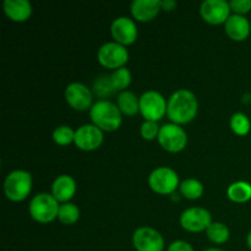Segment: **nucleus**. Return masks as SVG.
<instances>
[{"mask_svg":"<svg viewBox=\"0 0 251 251\" xmlns=\"http://www.w3.org/2000/svg\"><path fill=\"white\" fill-rule=\"evenodd\" d=\"M161 6L162 10L171 12L176 7V1H174V0H163V1H161Z\"/></svg>","mask_w":251,"mask_h":251,"instance_id":"nucleus-31","label":"nucleus"},{"mask_svg":"<svg viewBox=\"0 0 251 251\" xmlns=\"http://www.w3.org/2000/svg\"><path fill=\"white\" fill-rule=\"evenodd\" d=\"M162 10L159 0H135L131 4V14L139 22L152 21Z\"/></svg>","mask_w":251,"mask_h":251,"instance_id":"nucleus-15","label":"nucleus"},{"mask_svg":"<svg viewBox=\"0 0 251 251\" xmlns=\"http://www.w3.org/2000/svg\"><path fill=\"white\" fill-rule=\"evenodd\" d=\"M157 140L163 150L171 152V153H178L186 147L188 135L180 125L171 123V124H166L161 127Z\"/></svg>","mask_w":251,"mask_h":251,"instance_id":"nucleus-8","label":"nucleus"},{"mask_svg":"<svg viewBox=\"0 0 251 251\" xmlns=\"http://www.w3.org/2000/svg\"><path fill=\"white\" fill-rule=\"evenodd\" d=\"M53 140L59 146H68L75 141V131L70 126L61 125L53 131Z\"/></svg>","mask_w":251,"mask_h":251,"instance_id":"nucleus-26","label":"nucleus"},{"mask_svg":"<svg viewBox=\"0 0 251 251\" xmlns=\"http://www.w3.org/2000/svg\"><path fill=\"white\" fill-rule=\"evenodd\" d=\"M103 131L93 124H86L78 127L75 131V141L74 144L76 147L82 151H95L100 149L103 144Z\"/></svg>","mask_w":251,"mask_h":251,"instance_id":"nucleus-11","label":"nucleus"},{"mask_svg":"<svg viewBox=\"0 0 251 251\" xmlns=\"http://www.w3.org/2000/svg\"><path fill=\"white\" fill-rule=\"evenodd\" d=\"M93 90H95L96 95L100 98H105L115 92L112 82H110V77L108 76H102V77L97 78L93 85Z\"/></svg>","mask_w":251,"mask_h":251,"instance_id":"nucleus-27","label":"nucleus"},{"mask_svg":"<svg viewBox=\"0 0 251 251\" xmlns=\"http://www.w3.org/2000/svg\"><path fill=\"white\" fill-rule=\"evenodd\" d=\"M78 218H80V210H78V207L75 203L66 202L60 205V207H59L58 220L63 225H74V223L77 222Z\"/></svg>","mask_w":251,"mask_h":251,"instance_id":"nucleus-23","label":"nucleus"},{"mask_svg":"<svg viewBox=\"0 0 251 251\" xmlns=\"http://www.w3.org/2000/svg\"><path fill=\"white\" fill-rule=\"evenodd\" d=\"M149 185L159 195H172L179 188V176L169 167H158L149 176Z\"/></svg>","mask_w":251,"mask_h":251,"instance_id":"nucleus-6","label":"nucleus"},{"mask_svg":"<svg viewBox=\"0 0 251 251\" xmlns=\"http://www.w3.org/2000/svg\"><path fill=\"white\" fill-rule=\"evenodd\" d=\"M159 130H161V127L158 126L156 122H146L145 120L144 124L141 125L140 132H141L142 139L147 140V141H152L154 139H158Z\"/></svg>","mask_w":251,"mask_h":251,"instance_id":"nucleus-28","label":"nucleus"},{"mask_svg":"<svg viewBox=\"0 0 251 251\" xmlns=\"http://www.w3.org/2000/svg\"><path fill=\"white\" fill-rule=\"evenodd\" d=\"M4 12L14 22H25L31 17L32 5L27 0H5Z\"/></svg>","mask_w":251,"mask_h":251,"instance_id":"nucleus-18","label":"nucleus"},{"mask_svg":"<svg viewBox=\"0 0 251 251\" xmlns=\"http://www.w3.org/2000/svg\"><path fill=\"white\" fill-rule=\"evenodd\" d=\"M230 10L237 12V15H245L251 10V0H232L229 2Z\"/></svg>","mask_w":251,"mask_h":251,"instance_id":"nucleus-29","label":"nucleus"},{"mask_svg":"<svg viewBox=\"0 0 251 251\" xmlns=\"http://www.w3.org/2000/svg\"><path fill=\"white\" fill-rule=\"evenodd\" d=\"M90 117L93 125L100 127L102 131H115L123 123L122 112L118 105L107 100L96 102L90 109Z\"/></svg>","mask_w":251,"mask_h":251,"instance_id":"nucleus-2","label":"nucleus"},{"mask_svg":"<svg viewBox=\"0 0 251 251\" xmlns=\"http://www.w3.org/2000/svg\"><path fill=\"white\" fill-rule=\"evenodd\" d=\"M227 196L235 203H245L251 200V184L247 181H235L227 189Z\"/></svg>","mask_w":251,"mask_h":251,"instance_id":"nucleus-20","label":"nucleus"},{"mask_svg":"<svg viewBox=\"0 0 251 251\" xmlns=\"http://www.w3.org/2000/svg\"><path fill=\"white\" fill-rule=\"evenodd\" d=\"M200 14L203 21L210 25H222L230 16L229 2L225 0H206L201 4Z\"/></svg>","mask_w":251,"mask_h":251,"instance_id":"nucleus-12","label":"nucleus"},{"mask_svg":"<svg viewBox=\"0 0 251 251\" xmlns=\"http://www.w3.org/2000/svg\"><path fill=\"white\" fill-rule=\"evenodd\" d=\"M167 251H194L193 247L184 240H176L168 247Z\"/></svg>","mask_w":251,"mask_h":251,"instance_id":"nucleus-30","label":"nucleus"},{"mask_svg":"<svg viewBox=\"0 0 251 251\" xmlns=\"http://www.w3.org/2000/svg\"><path fill=\"white\" fill-rule=\"evenodd\" d=\"M59 202L53 195L47 193L38 194L29 202V215L38 223H50L58 218Z\"/></svg>","mask_w":251,"mask_h":251,"instance_id":"nucleus-3","label":"nucleus"},{"mask_svg":"<svg viewBox=\"0 0 251 251\" xmlns=\"http://www.w3.org/2000/svg\"><path fill=\"white\" fill-rule=\"evenodd\" d=\"M132 244L136 251L164 250V239L161 233L150 227L137 228L132 235Z\"/></svg>","mask_w":251,"mask_h":251,"instance_id":"nucleus-10","label":"nucleus"},{"mask_svg":"<svg viewBox=\"0 0 251 251\" xmlns=\"http://www.w3.org/2000/svg\"><path fill=\"white\" fill-rule=\"evenodd\" d=\"M166 98L157 91H147L140 97V113L146 122H158L167 114Z\"/></svg>","mask_w":251,"mask_h":251,"instance_id":"nucleus-5","label":"nucleus"},{"mask_svg":"<svg viewBox=\"0 0 251 251\" xmlns=\"http://www.w3.org/2000/svg\"><path fill=\"white\" fill-rule=\"evenodd\" d=\"M203 251H225V250H221V249H216V248H210V249H206Z\"/></svg>","mask_w":251,"mask_h":251,"instance_id":"nucleus-33","label":"nucleus"},{"mask_svg":"<svg viewBox=\"0 0 251 251\" xmlns=\"http://www.w3.org/2000/svg\"><path fill=\"white\" fill-rule=\"evenodd\" d=\"M225 29L227 36L235 42H243L251 33L250 24L247 17L242 15H232L225 24Z\"/></svg>","mask_w":251,"mask_h":251,"instance_id":"nucleus-16","label":"nucleus"},{"mask_svg":"<svg viewBox=\"0 0 251 251\" xmlns=\"http://www.w3.org/2000/svg\"><path fill=\"white\" fill-rule=\"evenodd\" d=\"M32 190V176L26 171H14L4 181V193L14 202L26 200Z\"/></svg>","mask_w":251,"mask_h":251,"instance_id":"nucleus-4","label":"nucleus"},{"mask_svg":"<svg viewBox=\"0 0 251 251\" xmlns=\"http://www.w3.org/2000/svg\"><path fill=\"white\" fill-rule=\"evenodd\" d=\"M110 77V82H112L113 88L115 91H125L131 83V73L127 70L126 68L118 69V70L113 71Z\"/></svg>","mask_w":251,"mask_h":251,"instance_id":"nucleus-25","label":"nucleus"},{"mask_svg":"<svg viewBox=\"0 0 251 251\" xmlns=\"http://www.w3.org/2000/svg\"><path fill=\"white\" fill-rule=\"evenodd\" d=\"M180 194L188 200H198L203 195V185L196 179H186L179 185Z\"/></svg>","mask_w":251,"mask_h":251,"instance_id":"nucleus-21","label":"nucleus"},{"mask_svg":"<svg viewBox=\"0 0 251 251\" xmlns=\"http://www.w3.org/2000/svg\"><path fill=\"white\" fill-rule=\"evenodd\" d=\"M110 33L117 43L124 47L135 43L137 36H139L137 26L134 20L125 16L118 17L113 21L112 26H110Z\"/></svg>","mask_w":251,"mask_h":251,"instance_id":"nucleus-14","label":"nucleus"},{"mask_svg":"<svg viewBox=\"0 0 251 251\" xmlns=\"http://www.w3.org/2000/svg\"><path fill=\"white\" fill-rule=\"evenodd\" d=\"M65 100L73 109L78 112H85L92 108V92L83 83H70L65 90Z\"/></svg>","mask_w":251,"mask_h":251,"instance_id":"nucleus-13","label":"nucleus"},{"mask_svg":"<svg viewBox=\"0 0 251 251\" xmlns=\"http://www.w3.org/2000/svg\"><path fill=\"white\" fill-rule=\"evenodd\" d=\"M230 129L238 136H247L250 132L251 123L244 113H235L230 118Z\"/></svg>","mask_w":251,"mask_h":251,"instance_id":"nucleus-24","label":"nucleus"},{"mask_svg":"<svg viewBox=\"0 0 251 251\" xmlns=\"http://www.w3.org/2000/svg\"><path fill=\"white\" fill-rule=\"evenodd\" d=\"M199 110L196 96L189 90H178L169 97L167 117L173 124L183 125L193 122Z\"/></svg>","mask_w":251,"mask_h":251,"instance_id":"nucleus-1","label":"nucleus"},{"mask_svg":"<svg viewBox=\"0 0 251 251\" xmlns=\"http://www.w3.org/2000/svg\"><path fill=\"white\" fill-rule=\"evenodd\" d=\"M97 59L100 65L115 71L125 68V64L129 61V51L117 42H108L98 49Z\"/></svg>","mask_w":251,"mask_h":251,"instance_id":"nucleus-7","label":"nucleus"},{"mask_svg":"<svg viewBox=\"0 0 251 251\" xmlns=\"http://www.w3.org/2000/svg\"><path fill=\"white\" fill-rule=\"evenodd\" d=\"M247 244H248V248L251 250V230L249 233H248V237H247Z\"/></svg>","mask_w":251,"mask_h":251,"instance_id":"nucleus-32","label":"nucleus"},{"mask_svg":"<svg viewBox=\"0 0 251 251\" xmlns=\"http://www.w3.org/2000/svg\"><path fill=\"white\" fill-rule=\"evenodd\" d=\"M250 31H251V22H250Z\"/></svg>","mask_w":251,"mask_h":251,"instance_id":"nucleus-34","label":"nucleus"},{"mask_svg":"<svg viewBox=\"0 0 251 251\" xmlns=\"http://www.w3.org/2000/svg\"><path fill=\"white\" fill-rule=\"evenodd\" d=\"M207 238L215 244H225L230 237V232L226 225L221 222H212L206 230Z\"/></svg>","mask_w":251,"mask_h":251,"instance_id":"nucleus-22","label":"nucleus"},{"mask_svg":"<svg viewBox=\"0 0 251 251\" xmlns=\"http://www.w3.org/2000/svg\"><path fill=\"white\" fill-rule=\"evenodd\" d=\"M75 194L76 181L74 180L73 176H66V174L59 176L51 185V195L55 198L58 202H69L75 196Z\"/></svg>","mask_w":251,"mask_h":251,"instance_id":"nucleus-17","label":"nucleus"},{"mask_svg":"<svg viewBox=\"0 0 251 251\" xmlns=\"http://www.w3.org/2000/svg\"><path fill=\"white\" fill-rule=\"evenodd\" d=\"M118 108L122 114L134 117L140 112V98H137L130 91H123L118 96Z\"/></svg>","mask_w":251,"mask_h":251,"instance_id":"nucleus-19","label":"nucleus"},{"mask_svg":"<svg viewBox=\"0 0 251 251\" xmlns=\"http://www.w3.org/2000/svg\"><path fill=\"white\" fill-rule=\"evenodd\" d=\"M180 225L188 232L200 233L212 225V216L202 207L186 208L180 216Z\"/></svg>","mask_w":251,"mask_h":251,"instance_id":"nucleus-9","label":"nucleus"}]
</instances>
